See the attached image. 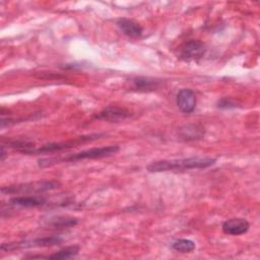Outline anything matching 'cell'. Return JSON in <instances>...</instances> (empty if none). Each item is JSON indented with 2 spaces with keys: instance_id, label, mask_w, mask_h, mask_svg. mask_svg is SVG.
Masks as SVG:
<instances>
[{
  "instance_id": "1",
  "label": "cell",
  "mask_w": 260,
  "mask_h": 260,
  "mask_svg": "<svg viewBox=\"0 0 260 260\" xmlns=\"http://www.w3.org/2000/svg\"><path fill=\"white\" fill-rule=\"evenodd\" d=\"M215 162L216 158L205 156H194L179 159H161L152 161L146 167V170L149 173H161L169 171L205 169L210 166H213Z\"/></svg>"
},
{
  "instance_id": "2",
  "label": "cell",
  "mask_w": 260,
  "mask_h": 260,
  "mask_svg": "<svg viewBox=\"0 0 260 260\" xmlns=\"http://www.w3.org/2000/svg\"><path fill=\"white\" fill-rule=\"evenodd\" d=\"M119 145H108V146H101V147H92L88 149H84L78 152L70 153L64 156H53V157H46L41 158L38 160V164L41 168L51 167L56 164L60 162H67V161H77L82 159H92V158H100L104 156H109L115 154L119 151Z\"/></svg>"
},
{
  "instance_id": "3",
  "label": "cell",
  "mask_w": 260,
  "mask_h": 260,
  "mask_svg": "<svg viewBox=\"0 0 260 260\" xmlns=\"http://www.w3.org/2000/svg\"><path fill=\"white\" fill-rule=\"evenodd\" d=\"M60 182L56 180H45L30 183H23L11 186H5L1 188V192L4 194H30L42 193L50 190H54L60 186Z\"/></svg>"
},
{
  "instance_id": "4",
  "label": "cell",
  "mask_w": 260,
  "mask_h": 260,
  "mask_svg": "<svg viewBox=\"0 0 260 260\" xmlns=\"http://www.w3.org/2000/svg\"><path fill=\"white\" fill-rule=\"evenodd\" d=\"M105 136L104 133H95V134H88V135H83L80 137H76L72 140H67V141H62V142H51L48 144H44L42 146H39L34 148L31 151V154H40V153H53V152H58L61 150H65L68 148H72L75 145H78L80 143H85L88 141H92L95 139H99L101 137Z\"/></svg>"
},
{
  "instance_id": "5",
  "label": "cell",
  "mask_w": 260,
  "mask_h": 260,
  "mask_svg": "<svg viewBox=\"0 0 260 260\" xmlns=\"http://www.w3.org/2000/svg\"><path fill=\"white\" fill-rule=\"evenodd\" d=\"M63 242V239L59 236H50L43 238H36L32 240H23L19 242H11V243H3L1 245V250L5 252L26 249V248H39V247H51L55 245H59Z\"/></svg>"
},
{
  "instance_id": "6",
  "label": "cell",
  "mask_w": 260,
  "mask_h": 260,
  "mask_svg": "<svg viewBox=\"0 0 260 260\" xmlns=\"http://www.w3.org/2000/svg\"><path fill=\"white\" fill-rule=\"evenodd\" d=\"M205 53L206 47L201 41L189 40L179 47L177 56L182 61L190 62L200 60Z\"/></svg>"
},
{
  "instance_id": "7",
  "label": "cell",
  "mask_w": 260,
  "mask_h": 260,
  "mask_svg": "<svg viewBox=\"0 0 260 260\" xmlns=\"http://www.w3.org/2000/svg\"><path fill=\"white\" fill-rule=\"evenodd\" d=\"M131 113L129 110L118 107V106H108L103 109L94 118L99 120H104L112 123H118L124 121L125 119L129 118Z\"/></svg>"
},
{
  "instance_id": "8",
  "label": "cell",
  "mask_w": 260,
  "mask_h": 260,
  "mask_svg": "<svg viewBox=\"0 0 260 260\" xmlns=\"http://www.w3.org/2000/svg\"><path fill=\"white\" fill-rule=\"evenodd\" d=\"M178 108L185 114H190L195 110L196 107V95L195 92L190 88H182L176 98Z\"/></svg>"
},
{
  "instance_id": "9",
  "label": "cell",
  "mask_w": 260,
  "mask_h": 260,
  "mask_svg": "<svg viewBox=\"0 0 260 260\" xmlns=\"http://www.w3.org/2000/svg\"><path fill=\"white\" fill-rule=\"evenodd\" d=\"M250 228V223L247 219L241 217H234L226 219L222 223V232L225 235L230 236H240L248 232Z\"/></svg>"
},
{
  "instance_id": "10",
  "label": "cell",
  "mask_w": 260,
  "mask_h": 260,
  "mask_svg": "<svg viewBox=\"0 0 260 260\" xmlns=\"http://www.w3.org/2000/svg\"><path fill=\"white\" fill-rule=\"evenodd\" d=\"M9 203L20 207H39L47 203V199L41 195H20L10 198Z\"/></svg>"
},
{
  "instance_id": "11",
  "label": "cell",
  "mask_w": 260,
  "mask_h": 260,
  "mask_svg": "<svg viewBox=\"0 0 260 260\" xmlns=\"http://www.w3.org/2000/svg\"><path fill=\"white\" fill-rule=\"evenodd\" d=\"M179 136L186 141L199 140L204 137V127L199 124H185L178 129Z\"/></svg>"
},
{
  "instance_id": "12",
  "label": "cell",
  "mask_w": 260,
  "mask_h": 260,
  "mask_svg": "<svg viewBox=\"0 0 260 260\" xmlns=\"http://www.w3.org/2000/svg\"><path fill=\"white\" fill-rule=\"evenodd\" d=\"M117 25L120 30L127 37L130 38H139L142 35L143 28L142 26L133 19L129 18H120L117 20Z\"/></svg>"
},
{
  "instance_id": "13",
  "label": "cell",
  "mask_w": 260,
  "mask_h": 260,
  "mask_svg": "<svg viewBox=\"0 0 260 260\" xmlns=\"http://www.w3.org/2000/svg\"><path fill=\"white\" fill-rule=\"evenodd\" d=\"M132 85L134 90L146 92L155 90L160 85V80L151 77L145 76H137L132 79Z\"/></svg>"
},
{
  "instance_id": "14",
  "label": "cell",
  "mask_w": 260,
  "mask_h": 260,
  "mask_svg": "<svg viewBox=\"0 0 260 260\" xmlns=\"http://www.w3.org/2000/svg\"><path fill=\"white\" fill-rule=\"evenodd\" d=\"M78 223V219L72 216H64V215H57L50 217L46 220L45 225L49 226L50 229H57V230H64L69 229Z\"/></svg>"
},
{
  "instance_id": "15",
  "label": "cell",
  "mask_w": 260,
  "mask_h": 260,
  "mask_svg": "<svg viewBox=\"0 0 260 260\" xmlns=\"http://www.w3.org/2000/svg\"><path fill=\"white\" fill-rule=\"evenodd\" d=\"M79 252V247L76 245L65 247L54 254L49 256H31L30 258H46V259H55V260H62V259H71L75 257Z\"/></svg>"
},
{
  "instance_id": "16",
  "label": "cell",
  "mask_w": 260,
  "mask_h": 260,
  "mask_svg": "<svg viewBox=\"0 0 260 260\" xmlns=\"http://www.w3.org/2000/svg\"><path fill=\"white\" fill-rule=\"evenodd\" d=\"M172 248L180 253H190L195 249V243L189 239H178L173 242Z\"/></svg>"
},
{
  "instance_id": "17",
  "label": "cell",
  "mask_w": 260,
  "mask_h": 260,
  "mask_svg": "<svg viewBox=\"0 0 260 260\" xmlns=\"http://www.w3.org/2000/svg\"><path fill=\"white\" fill-rule=\"evenodd\" d=\"M217 107L219 109H233L236 108V103L228 98H222L217 102Z\"/></svg>"
},
{
  "instance_id": "18",
  "label": "cell",
  "mask_w": 260,
  "mask_h": 260,
  "mask_svg": "<svg viewBox=\"0 0 260 260\" xmlns=\"http://www.w3.org/2000/svg\"><path fill=\"white\" fill-rule=\"evenodd\" d=\"M5 154H6V152H5V148H4V146L2 145V146H1V155H0V159H1V161H3V160H4V158H5Z\"/></svg>"
}]
</instances>
